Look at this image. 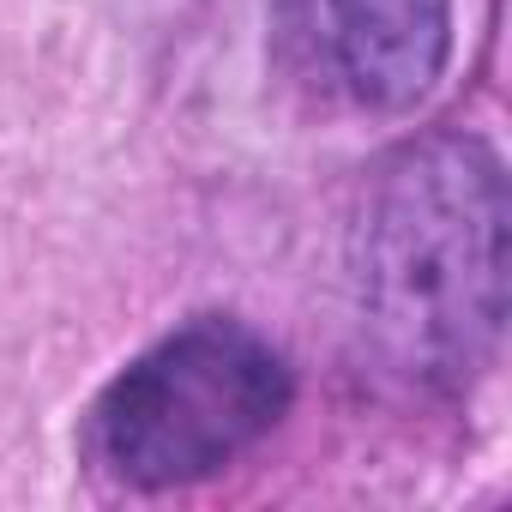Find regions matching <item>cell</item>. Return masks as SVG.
Instances as JSON below:
<instances>
[{
  "label": "cell",
  "mask_w": 512,
  "mask_h": 512,
  "mask_svg": "<svg viewBox=\"0 0 512 512\" xmlns=\"http://www.w3.org/2000/svg\"><path fill=\"white\" fill-rule=\"evenodd\" d=\"M278 43L320 97L368 115L416 109L452 49V0H272Z\"/></svg>",
  "instance_id": "3957f363"
},
{
  "label": "cell",
  "mask_w": 512,
  "mask_h": 512,
  "mask_svg": "<svg viewBox=\"0 0 512 512\" xmlns=\"http://www.w3.org/2000/svg\"><path fill=\"white\" fill-rule=\"evenodd\" d=\"M356 284L362 326L404 380L458 392L488 368L506 320V175L482 139L440 133L380 169Z\"/></svg>",
  "instance_id": "6da1fadb"
},
{
  "label": "cell",
  "mask_w": 512,
  "mask_h": 512,
  "mask_svg": "<svg viewBox=\"0 0 512 512\" xmlns=\"http://www.w3.org/2000/svg\"><path fill=\"white\" fill-rule=\"evenodd\" d=\"M290 410L284 356L241 320H187L133 356L85 422V452L121 488L205 482Z\"/></svg>",
  "instance_id": "7a4b0ae2"
}]
</instances>
